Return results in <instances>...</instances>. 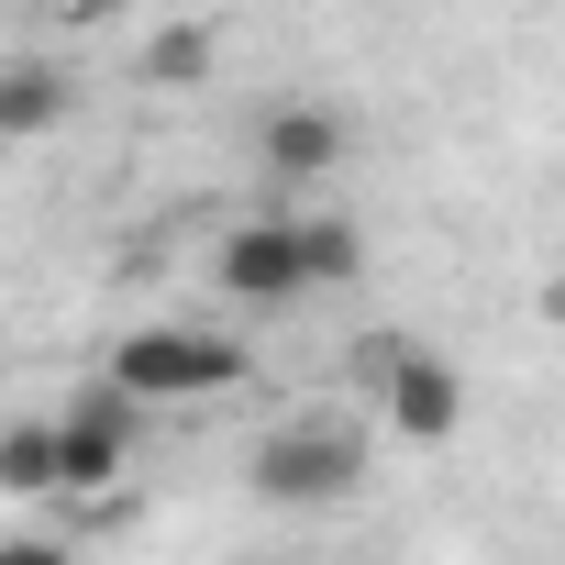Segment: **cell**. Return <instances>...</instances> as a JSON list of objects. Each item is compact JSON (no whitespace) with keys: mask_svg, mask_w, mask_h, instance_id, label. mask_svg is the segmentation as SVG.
<instances>
[{"mask_svg":"<svg viewBox=\"0 0 565 565\" xmlns=\"http://www.w3.org/2000/svg\"><path fill=\"white\" fill-rule=\"evenodd\" d=\"M244 477H255V499H277V510L355 499V488H366V433L333 422V411H300V422H277V433L244 455Z\"/></svg>","mask_w":565,"mask_h":565,"instance_id":"obj_2","label":"cell"},{"mask_svg":"<svg viewBox=\"0 0 565 565\" xmlns=\"http://www.w3.org/2000/svg\"><path fill=\"white\" fill-rule=\"evenodd\" d=\"M100 377H111L122 399H145V411H178V399L255 388V355H244L233 333H211V322H134V333L100 355Z\"/></svg>","mask_w":565,"mask_h":565,"instance_id":"obj_1","label":"cell"},{"mask_svg":"<svg viewBox=\"0 0 565 565\" xmlns=\"http://www.w3.org/2000/svg\"><path fill=\"white\" fill-rule=\"evenodd\" d=\"M211 289H222V300H244V311H300V300H311L300 211H244V222L211 244Z\"/></svg>","mask_w":565,"mask_h":565,"instance_id":"obj_4","label":"cell"},{"mask_svg":"<svg viewBox=\"0 0 565 565\" xmlns=\"http://www.w3.org/2000/svg\"><path fill=\"white\" fill-rule=\"evenodd\" d=\"M532 311H543V322L565 333V266H554V277H543V289H532Z\"/></svg>","mask_w":565,"mask_h":565,"instance_id":"obj_11","label":"cell"},{"mask_svg":"<svg viewBox=\"0 0 565 565\" xmlns=\"http://www.w3.org/2000/svg\"><path fill=\"white\" fill-rule=\"evenodd\" d=\"M78 111V78L67 67H0V122H12V145L23 134H56Z\"/></svg>","mask_w":565,"mask_h":565,"instance_id":"obj_7","label":"cell"},{"mask_svg":"<svg viewBox=\"0 0 565 565\" xmlns=\"http://www.w3.org/2000/svg\"><path fill=\"white\" fill-rule=\"evenodd\" d=\"M56 422V499H100V488H122L134 477V433H145V399H122L111 377L100 388H78L67 411H45Z\"/></svg>","mask_w":565,"mask_h":565,"instance_id":"obj_5","label":"cell"},{"mask_svg":"<svg viewBox=\"0 0 565 565\" xmlns=\"http://www.w3.org/2000/svg\"><path fill=\"white\" fill-rule=\"evenodd\" d=\"M300 244H311V300L366 277V233H355V211H300Z\"/></svg>","mask_w":565,"mask_h":565,"instance_id":"obj_10","label":"cell"},{"mask_svg":"<svg viewBox=\"0 0 565 565\" xmlns=\"http://www.w3.org/2000/svg\"><path fill=\"white\" fill-rule=\"evenodd\" d=\"M134 78H145V89H200V78H211V23H156V34L134 45Z\"/></svg>","mask_w":565,"mask_h":565,"instance_id":"obj_8","label":"cell"},{"mask_svg":"<svg viewBox=\"0 0 565 565\" xmlns=\"http://www.w3.org/2000/svg\"><path fill=\"white\" fill-rule=\"evenodd\" d=\"M255 167H266L277 189H333V178L355 167V111H333V100H277V111L255 122Z\"/></svg>","mask_w":565,"mask_h":565,"instance_id":"obj_6","label":"cell"},{"mask_svg":"<svg viewBox=\"0 0 565 565\" xmlns=\"http://www.w3.org/2000/svg\"><path fill=\"white\" fill-rule=\"evenodd\" d=\"M0 499H56V422H0Z\"/></svg>","mask_w":565,"mask_h":565,"instance_id":"obj_9","label":"cell"},{"mask_svg":"<svg viewBox=\"0 0 565 565\" xmlns=\"http://www.w3.org/2000/svg\"><path fill=\"white\" fill-rule=\"evenodd\" d=\"M355 377H366V399H377V422H388L399 444H455V433H466V366H455V355H433V344H411V333H377V344L355 355Z\"/></svg>","mask_w":565,"mask_h":565,"instance_id":"obj_3","label":"cell"},{"mask_svg":"<svg viewBox=\"0 0 565 565\" xmlns=\"http://www.w3.org/2000/svg\"><path fill=\"white\" fill-rule=\"evenodd\" d=\"M45 12H56V23H100V12H111V0H45Z\"/></svg>","mask_w":565,"mask_h":565,"instance_id":"obj_12","label":"cell"},{"mask_svg":"<svg viewBox=\"0 0 565 565\" xmlns=\"http://www.w3.org/2000/svg\"><path fill=\"white\" fill-rule=\"evenodd\" d=\"M0 145H12V122H0Z\"/></svg>","mask_w":565,"mask_h":565,"instance_id":"obj_13","label":"cell"}]
</instances>
